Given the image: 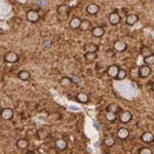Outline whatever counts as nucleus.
Listing matches in <instances>:
<instances>
[{"label":"nucleus","mask_w":154,"mask_h":154,"mask_svg":"<svg viewBox=\"0 0 154 154\" xmlns=\"http://www.w3.org/2000/svg\"><path fill=\"white\" fill-rule=\"evenodd\" d=\"M71 7L68 4H61L57 8V14H58V18L60 20H65L68 18L69 14H70Z\"/></svg>","instance_id":"1"},{"label":"nucleus","mask_w":154,"mask_h":154,"mask_svg":"<svg viewBox=\"0 0 154 154\" xmlns=\"http://www.w3.org/2000/svg\"><path fill=\"white\" fill-rule=\"evenodd\" d=\"M36 135L39 140H45L51 135V130H49L48 126H41V128H39L37 130Z\"/></svg>","instance_id":"2"},{"label":"nucleus","mask_w":154,"mask_h":154,"mask_svg":"<svg viewBox=\"0 0 154 154\" xmlns=\"http://www.w3.org/2000/svg\"><path fill=\"white\" fill-rule=\"evenodd\" d=\"M27 20L30 22V23H37L40 19V16H39L38 11H35V9H30V11H27Z\"/></svg>","instance_id":"3"},{"label":"nucleus","mask_w":154,"mask_h":154,"mask_svg":"<svg viewBox=\"0 0 154 154\" xmlns=\"http://www.w3.org/2000/svg\"><path fill=\"white\" fill-rule=\"evenodd\" d=\"M19 59H20L19 54L17 53H14V51H8V53L4 54V61L9 64L17 63L19 61Z\"/></svg>","instance_id":"4"},{"label":"nucleus","mask_w":154,"mask_h":154,"mask_svg":"<svg viewBox=\"0 0 154 154\" xmlns=\"http://www.w3.org/2000/svg\"><path fill=\"white\" fill-rule=\"evenodd\" d=\"M151 68L149 65H143L141 66L140 68H139V71H138V74L139 76L141 77V78H147V77L151 74Z\"/></svg>","instance_id":"5"},{"label":"nucleus","mask_w":154,"mask_h":154,"mask_svg":"<svg viewBox=\"0 0 154 154\" xmlns=\"http://www.w3.org/2000/svg\"><path fill=\"white\" fill-rule=\"evenodd\" d=\"M118 118L122 123H128L131 119H133V115H131V113L130 111H120L118 115Z\"/></svg>","instance_id":"6"},{"label":"nucleus","mask_w":154,"mask_h":154,"mask_svg":"<svg viewBox=\"0 0 154 154\" xmlns=\"http://www.w3.org/2000/svg\"><path fill=\"white\" fill-rule=\"evenodd\" d=\"M113 48H114V51H117V53H122V51H125V49L128 48V45H126V43L125 41L116 40L113 43Z\"/></svg>","instance_id":"7"},{"label":"nucleus","mask_w":154,"mask_h":154,"mask_svg":"<svg viewBox=\"0 0 154 154\" xmlns=\"http://www.w3.org/2000/svg\"><path fill=\"white\" fill-rule=\"evenodd\" d=\"M120 70V68L117 65H111L107 68V75L111 78H116V76L118 75V72Z\"/></svg>","instance_id":"8"},{"label":"nucleus","mask_w":154,"mask_h":154,"mask_svg":"<svg viewBox=\"0 0 154 154\" xmlns=\"http://www.w3.org/2000/svg\"><path fill=\"white\" fill-rule=\"evenodd\" d=\"M108 20H109V23H110L111 25L116 26V25H118L119 23H120L121 18H120V16H119V14H117L116 11H113L109 14Z\"/></svg>","instance_id":"9"},{"label":"nucleus","mask_w":154,"mask_h":154,"mask_svg":"<svg viewBox=\"0 0 154 154\" xmlns=\"http://www.w3.org/2000/svg\"><path fill=\"white\" fill-rule=\"evenodd\" d=\"M14 117V110L11 108H3L1 110V118L4 120H11Z\"/></svg>","instance_id":"10"},{"label":"nucleus","mask_w":154,"mask_h":154,"mask_svg":"<svg viewBox=\"0 0 154 154\" xmlns=\"http://www.w3.org/2000/svg\"><path fill=\"white\" fill-rule=\"evenodd\" d=\"M54 146L58 148L59 151H64L68 147V143H67L65 139H57L56 142H54Z\"/></svg>","instance_id":"11"},{"label":"nucleus","mask_w":154,"mask_h":154,"mask_svg":"<svg viewBox=\"0 0 154 154\" xmlns=\"http://www.w3.org/2000/svg\"><path fill=\"white\" fill-rule=\"evenodd\" d=\"M99 11H100V7L96 3H91L86 6V12L91 16H95V14H98Z\"/></svg>","instance_id":"12"},{"label":"nucleus","mask_w":154,"mask_h":154,"mask_svg":"<svg viewBox=\"0 0 154 154\" xmlns=\"http://www.w3.org/2000/svg\"><path fill=\"white\" fill-rule=\"evenodd\" d=\"M130 136V131L125 128H119L117 131V137L120 140H126Z\"/></svg>","instance_id":"13"},{"label":"nucleus","mask_w":154,"mask_h":154,"mask_svg":"<svg viewBox=\"0 0 154 154\" xmlns=\"http://www.w3.org/2000/svg\"><path fill=\"white\" fill-rule=\"evenodd\" d=\"M141 140L144 143H152L154 141V135L152 133H150V131H145L141 136Z\"/></svg>","instance_id":"14"},{"label":"nucleus","mask_w":154,"mask_h":154,"mask_svg":"<svg viewBox=\"0 0 154 154\" xmlns=\"http://www.w3.org/2000/svg\"><path fill=\"white\" fill-rule=\"evenodd\" d=\"M72 83H73V81H72L71 77L64 76V77H62V78L60 79V85H61L62 88H69Z\"/></svg>","instance_id":"15"},{"label":"nucleus","mask_w":154,"mask_h":154,"mask_svg":"<svg viewBox=\"0 0 154 154\" xmlns=\"http://www.w3.org/2000/svg\"><path fill=\"white\" fill-rule=\"evenodd\" d=\"M91 34H93V36H95V37H102L104 34H105V30H104L103 27H101V26H96L91 29Z\"/></svg>","instance_id":"16"},{"label":"nucleus","mask_w":154,"mask_h":154,"mask_svg":"<svg viewBox=\"0 0 154 154\" xmlns=\"http://www.w3.org/2000/svg\"><path fill=\"white\" fill-rule=\"evenodd\" d=\"M81 22H82V20L77 18V17H74V18H72L71 21L69 22V25H70L71 28L74 29V30H75V29H79V28H80Z\"/></svg>","instance_id":"17"},{"label":"nucleus","mask_w":154,"mask_h":154,"mask_svg":"<svg viewBox=\"0 0 154 154\" xmlns=\"http://www.w3.org/2000/svg\"><path fill=\"white\" fill-rule=\"evenodd\" d=\"M99 49V46L96 43H86L84 45V51L85 53H97Z\"/></svg>","instance_id":"18"},{"label":"nucleus","mask_w":154,"mask_h":154,"mask_svg":"<svg viewBox=\"0 0 154 154\" xmlns=\"http://www.w3.org/2000/svg\"><path fill=\"white\" fill-rule=\"evenodd\" d=\"M138 21H139V17L135 14H130V16H128V18H126V24H128V26H134V25H136L138 23Z\"/></svg>","instance_id":"19"},{"label":"nucleus","mask_w":154,"mask_h":154,"mask_svg":"<svg viewBox=\"0 0 154 154\" xmlns=\"http://www.w3.org/2000/svg\"><path fill=\"white\" fill-rule=\"evenodd\" d=\"M103 143H104V145L107 146V147H113V146L115 145V139H114L113 136L109 135V136L105 137Z\"/></svg>","instance_id":"20"},{"label":"nucleus","mask_w":154,"mask_h":154,"mask_svg":"<svg viewBox=\"0 0 154 154\" xmlns=\"http://www.w3.org/2000/svg\"><path fill=\"white\" fill-rule=\"evenodd\" d=\"M76 99L78 102H80V103H83V104H86L88 102V94L83 93V91H80V93H78L76 95Z\"/></svg>","instance_id":"21"},{"label":"nucleus","mask_w":154,"mask_h":154,"mask_svg":"<svg viewBox=\"0 0 154 154\" xmlns=\"http://www.w3.org/2000/svg\"><path fill=\"white\" fill-rule=\"evenodd\" d=\"M18 77L22 81H28L30 79V77H31V74H30V72L27 70H22L18 73Z\"/></svg>","instance_id":"22"},{"label":"nucleus","mask_w":154,"mask_h":154,"mask_svg":"<svg viewBox=\"0 0 154 154\" xmlns=\"http://www.w3.org/2000/svg\"><path fill=\"white\" fill-rule=\"evenodd\" d=\"M17 146L21 150H25V149L29 147V141L26 140V139H20V140H18V142H17Z\"/></svg>","instance_id":"23"},{"label":"nucleus","mask_w":154,"mask_h":154,"mask_svg":"<svg viewBox=\"0 0 154 154\" xmlns=\"http://www.w3.org/2000/svg\"><path fill=\"white\" fill-rule=\"evenodd\" d=\"M107 111H111V112H114V113L117 114V113L120 112L121 109L117 104L112 103V104H110V105H108V107H107Z\"/></svg>","instance_id":"24"},{"label":"nucleus","mask_w":154,"mask_h":154,"mask_svg":"<svg viewBox=\"0 0 154 154\" xmlns=\"http://www.w3.org/2000/svg\"><path fill=\"white\" fill-rule=\"evenodd\" d=\"M105 117L109 122H114V121L116 120V117H117V114L111 112V111H107L105 114Z\"/></svg>","instance_id":"25"},{"label":"nucleus","mask_w":154,"mask_h":154,"mask_svg":"<svg viewBox=\"0 0 154 154\" xmlns=\"http://www.w3.org/2000/svg\"><path fill=\"white\" fill-rule=\"evenodd\" d=\"M97 58H98V54H97V53H85L84 54V59H85L88 62L96 61Z\"/></svg>","instance_id":"26"},{"label":"nucleus","mask_w":154,"mask_h":154,"mask_svg":"<svg viewBox=\"0 0 154 154\" xmlns=\"http://www.w3.org/2000/svg\"><path fill=\"white\" fill-rule=\"evenodd\" d=\"M91 24L88 20H82L81 25H80V28L79 29L82 30V31H88V30L91 29Z\"/></svg>","instance_id":"27"},{"label":"nucleus","mask_w":154,"mask_h":154,"mask_svg":"<svg viewBox=\"0 0 154 154\" xmlns=\"http://www.w3.org/2000/svg\"><path fill=\"white\" fill-rule=\"evenodd\" d=\"M152 51H151L150 48H147V46H143L142 48H141V54H142L143 58H146V57H149L150 54H152Z\"/></svg>","instance_id":"28"},{"label":"nucleus","mask_w":154,"mask_h":154,"mask_svg":"<svg viewBox=\"0 0 154 154\" xmlns=\"http://www.w3.org/2000/svg\"><path fill=\"white\" fill-rule=\"evenodd\" d=\"M126 75H128V72H126L125 69L120 68V70L118 72V75L116 76V79H117V80H123L126 77Z\"/></svg>","instance_id":"29"},{"label":"nucleus","mask_w":154,"mask_h":154,"mask_svg":"<svg viewBox=\"0 0 154 154\" xmlns=\"http://www.w3.org/2000/svg\"><path fill=\"white\" fill-rule=\"evenodd\" d=\"M144 59V63L146 64V65H154V54H150L149 57H146V58H143Z\"/></svg>","instance_id":"30"},{"label":"nucleus","mask_w":154,"mask_h":154,"mask_svg":"<svg viewBox=\"0 0 154 154\" xmlns=\"http://www.w3.org/2000/svg\"><path fill=\"white\" fill-rule=\"evenodd\" d=\"M139 153H141V154H152L153 151L148 147H143L139 150Z\"/></svg>","instance_id":"31"},{"label":"nucleus","mask_w":154,"mask_h":154,"mask_svg":"<svg viewBox=\"0 0 154 154\" xmlns=\"http://www.w3.org/2000/svg\"><path fill=\"white\" fill-rule=\"evenodd\" d=\"M58 148H57L56 147V146H54V148H49L48 149V152L49 153H57V152H58Z\"/></svg>","instance_id":"32"},{"label":"nucleus","mask_w":154,"mask_h":154,"mask_svg":"<svg viewBox=\"0 0 154 154\" xmlns=\"http://www.w3.org/2000/svg\"><path fill=\"white\" fill-rule=\"evenodd\" d=\"M72 81H73V82H76V83H79L80 82V78H79V77H77V76H75V77H72Z\"/></svg>","instance_id":"33"},{"label":"nucleus","mask_w":154,"mask_h":154,"mask_svg":"<svg viewBox=\"0 0 154 154\" xmlns=\"http://www.w3.org/2000/svg\"><path fill=\"white\" fill-rule=\"evenodd\" d=\"M151 88H152V91H154V82L152 83V85H151Z\"/></svg>","instance_id":"34"}]
</instances>
